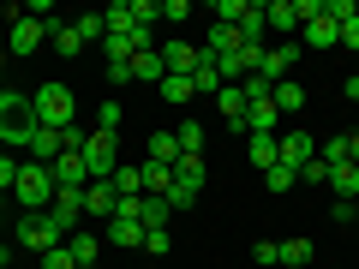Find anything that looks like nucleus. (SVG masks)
Masks as SVG:
<instances>
[{"mask_svg":"<svg viewBox=\"0 0 359 269\" xmlns=\"http://www.w3.org/2000/svg\"><path fill=\"white\" fill-rule=\"evenodd\" d=\"M311 257H318V245H311V240H282V263H287V269L311 263Z\"/></svg>","mask_w":359,"mask_h":269,"instance_id":"72a5a7b5","label":"nucleus"},{"mask_svg":"<svg viewBox=\"0 0 359 269\" xmlns=\"http://www.w3.org/2000/svg\"><path fill=\"white\" fill-rule=\"evenodd\" d=\"M36 120L48 132H66V126H78V96H72V84H60V78H48V84H36Z\"/></svg>","mask_w":359,"mask_h":269,"instance_id":"f03ea898","label":"nucleus"},{"mask_svg":"<svg viewBox=\"0 0 359 269\" xmlns=\"http://www.w3.org/2000/svg\"><path fill=\"white\" fill-rule=\"evenodd\" d=\"M252 263H282V245H276V240H257L252 245Z\"/></svg>","mask_w":359,"mask_h":269,"instance_id":"a19ab883","label":"nucleus"},{"mask_svg":"<svg viewBox=\"0 0 359 269\" xmlns=\"http://www.w3.org/2000/svg\"><path fill=\"white\" fill-rule=\"evenodd\" d=\"M60 150H66V138H60V132H48V126H42L36 138H30V162H42V167H48Z\"/></svg>","mask_w":359,"mask_h":269,"instance_id":"a878e982","label":"nucleus"},{"mask_svg":"<svg viewBox=\"0 0 359 269\" xmlns=\"http://www.w3.org/2000/svg\"><path fill=\"white\" fill-rule=\"evenodd\" d=\"M245 138H276V102H252L245 108Z\"/></svg>","mask_w":359,"mask_h":269,"instance_id":"f3484780","label":"nucleus"},{"mask_svg":"<svg viewBox=\"0 0 359 269\" xmlns=\"http://www.w3.org/2000/svg\"><path fill=\"white\" fill-rule=\"evenodd\" d=\"M78 216H84V192H78V186H60L54 204H48V221H54L60 233H78Z\"/></svg>","mask_w":359,"mask_h":269,"instance_id":"6e6552de","label":"nucleus"},{"mask_svg":"<svg viewBox=\"0 0 359 269\" xmlns=\"http://www.w3.org/2000/svg\"><path fill=\"white\" fill-rule=\"evenodd\" d=\"M108 245H120V251H144V221L138 216H108Z\"/></svg>","mask_w":359,"mask_h":269,"instance_id":"9d476101","label":"nucleus"},{"mask_svg":"<svg viewBox=\"0 0 359 269\" xmlns=\"http://www.w3.org/2000/svg\"><path fill=\"white\" fill-rule=\"evenodd\" d=\"M330 192H335V204H359V167L353 162L330 167Z\"/></svg>","mask_w":359,"mask_h":269,"instance_id":"a211bd4d","label":"nucleus"},{"mask_svg":"<svg viewBox=\"0 0 359 269\" xmlns=\"http://www.w3.org/2000/svg\"><path fill=\"white\" fill-rule=\"evenodd\" d=\"M168 186H174V167H162V162H144V192H150V198H162Z\"/></svg>","mask_w":359,"mask_h":269,"instance_id":"473e14b6","label":"nucleus"},{"mask_svg":"<svg viewBox=\"0 0 359 269\" xmlns=\"http://www.w3.org/2000/svg\"><path fill=\"white\" fill-rule=\"evenodd\" d=\"M6 263H13V251H6V245H0V269H6Z\"/></svg>","mask_w":359,"mask_h":269,"instance_id":"09e8293b","label":"nucleus"},{"mask_svg":"<svg viewBox=\"0 0 359 269\" xmlns=\"http://www.w3.org/2000/svg\"><path fill=\"white\" fill-rule=\"evenodd\" d=\"M84 269H96V263H84Z\"/></svg>","mask_w":359,"mask_h":269,"instance_id":"603ef678","label":"nucleus"},{"mask_svg":"<svg viewBox=\"0 0 359 269\" xmlns=\"http://www.w3.org/2000/svg\"><path fill=\"white\" fill-rule=\"evenodd\" d=\"M245 162H257L269 174V167L282 162V138H245Z\"/></svg>","mask_w":359,"mask_h":269,"instance_id":"4be33fe9","label":"nucleus"},{"mask_svg":"<svg viewBox=\"0 0 359 269\" xmlns=\"http://www.w3.org/2000/svg\"><path fill=\"white\" fill-rule=\"evenodd\" d=\"M311 156H318V138H311V132H287V138H282V167H294V174H299Z\"/></svg>","mask_w":359,"mask_h":269,"instance_id":"f8f14e48","label":"nucleus"},{"mask_svg":"<svg viewBox=\"0 0 359 269\" xmlns=\"http://www.w3.org/2000/svg\"><path fill=\"white\" fill-rule=\"evenodd\" d=\"M347 102H359V72H353V78H347Z\"/></svg>","mask_w":359,"mask_h":269,"instance_id":"de8ad7c7","label":"nucleus"},{"mask_svg":"<svg viewBox=\"0 0 359 269\" xmlns=\"http://www.w3.org/2000/svg\"><path fill=\"white\" fill-rule=\"evenodd\" d=\"M66 251H72V257H78V269H84V263H96V257H102V240L78 228V233H66Z\"/></svg>","mask_w":359,"mask_h":269,"instance_id":"393cba45","label":"nucleus"},{"mask_svg":"<svg viewBox=\"0 0 359 269\" xmlns=\"http://www.w3.org/2000/svg\"><path fill=\"white\" fill-rule=\"evenodd\" d=\"M168 245H174V240H168V228H150V233H144V251H156V257H162Z\"/></svg>","mask_w":359,"mask_h":269,"instance_id":"c03bdc74","label":"nucleus"},{"mask_svg":"<svg viewBox=\"0 0 359 269\" xmlns=\"http://www.w3.org/2000/svg\"><path fill=\"white\" fill-rule=\"evenodd\" d=\"M6 198H13V192H0V209H6Z\"/></svg>","mask_w":359,"mask_h":269,"instance_id":"8fccbe9b","label":"nucleus"},{"mask_svg":"<svg viewBox=\"0 0 359 269\" xmlns=\"http://www.w3.org/2000/svg\"><path fill=\"white\" fill-rule=\"evenodd\" d=\"M108 186H114V198H120V204H132V198H144V167L120 162V167H114V179H108Z\"/></svg>","mask_w":359,"mask_h":269,"instance_id":"6ab92c4d","label":"nucleus"},{"mask_svg":"<svg viewBox=\"0 0 359 269\" xmlns=\"http://www.w3.org/2000/svg\"><path fill=\"white\" fill-rule=\"evenodd\" d=\"M192 90L198 96H222V60L210 48H198V72H192Z\"/></svg>","mask_w":359,"mask_h":269,"instance_id":"9b49d317","label":"nucleus"},{"mask_svg":"<svg viewBox=\"0 0 359 269\" xmlns=\"http://www.w3.org/2000/svg\"><path fill=\"white\" fill-rule=\"evenodd\" d=\"M120 120H126V108L108 96V102H96V132H120Z\"/></svg>","mask_w":359,"mask_h":269,"instance_id":"c9c22d12","label":"nucleus"},{"mask_svg":"<svg viewBox=\"0 0 359 269\" xmlns=\"http://www.w3.org/2000/svg\"><path fill=\"white\" fill-rule=\"evenodd\" d=\"M264 186H269V198H282V192H294V186H299V174H294V167H282V162H276V167L264 174Z\"/></svg>","mask_w":359,"mask_h":269,"instance_id":"f704fd0d","label":"nucleus"},{"mask_svg":"<svg viewBox=\"0 0 359 269\" xmlns=\"http://www.w3.org/2000/svg\"><path fill=\"white\" fill-rule=\"evenodd\" d=\"M150 162H162V167L180 162V138L174 132H150Z\"/></svg>","mask_w":359,"mask_h":269,"instance_id":"c85d7f7f","label":"nucleus"},{"mask_svg":"<svg viewBox=\"0 0 359 269\" xmlns=\"http://www.w3.org/2000/svg\"><path fill=\"white\" fill-rule=\"evenodd\" d=\"M198 192H204V186H192V179H174L162 198H168V209H192V204H198Z\"/></svg>","mask_w":359,"mask_h":269,"instance_id":"7c9ffc66","label":"nucleus"},{"mask_svg":"<svg viewBox=\"0 0 359 269\" xmlns=\"http://www.w3.org/2000/svg\"><path fill=\"white\" fill-rule=\"evenodd\" d=\"M299 179H306V186H330V167H323V162H318V156H311V162H306V167H299Z\"/></svg>","mask_w":359,"mask_h":269,"instance_id":"79ce46f5","label":"nucleus"},{"mask_svg":"<svg viewBox=\"0 0 359 269\" xmlns=\"http://www.w3.org/2000/svg\"><path fill=\"white\" fill-rule=\"evenodd\" d=\"M204 48L216 54V60H228V54H240L245 42H240V30H233V25H210V36H204Z\"/></svg>","mask_w":359,"mask_h":269,"instance_id":"412c9836","label":"nucleus"},{"mask_svg":"<svg viewBox=\"0 0 359 269\" xmlns=\"http://www.w3.org/2000/svg\"><path fill=\"white\" fill-rule=\"evenodd\" d=\"M114 209H120L114 186H108V179H90L84 186V216H114Z\"/></svg>","mask_w":359,"mask_h":269,"instance_id":"dca6fc26","label":"nucleus"},{"mask_svg":"<svg viewBox=\"0 0 359 269\" xmlns=\"http://www.w3.org/2000/svg\"><path fill=\"white\" fill-rule=\"evenodd\" d=\"M42 42H48V25H42V18H13V30H6V54H18V60H25V54H36Z\"/></svg>","mask_w":359,"mask_h":269,"instance_id":"0eeeda50","label":"nucleus"},{"mask_svg":"<svg viewBox=\"0 0 359 269\" xmlns=\"http://www.w3.org/2000/svg\"><path fill=\"white\" fill-rule=\"evenodd\" d=\"M36 132H42L36 102H30L25 90H0V144H6V150H30Z\"/></svg>","mask_w":359,"mask_h":269,"instance_id":"f257e3e1","label":"nucleus"},{"mask_svg":"<svg viewBox=\"0 0 359 269\" xmlns=\"http://www.w3.org/2000/svg\"><path fill=\"white\" fill-rule=\"evenodd\" d=\"M318 162H323V167H341V162H347V138H330V144L318 150Z\"/></svg>","mask_w":359,"mask_h":269,"instance_id":"58836bf2","label":"nucleus"},{"mask_svg":"<svg viewBox=\"0 0 359 269\" xmlns=\"http://www.w3.org/2000/svg\"><path fill=\"white\" fill-rule=\"evenodd\" d=\"M0 162H6V144H0Z\"/></svg>","mask_w":359,"mask_h":269,"instance_id":"3c124183","label":"nucleus"},{"mask_svg":"<svg viewBox=\"0 0 359 269\" xmlns=\"http://www.w3.org/2000/svg\"><path fill=\"white\" fill-rule=\"evenodd\" d=\"M269 102H276V114H299V108H306V90H299L294 78H282V84L269 90Z\"/></svg>","mask_w":359,"mask_h":269,"instance_id":"b1692460","label":"nucleus"},{"mask_svg":"<svg viewBox=\"0 0 359 269\" xmlns=\"http://www.w3.org/2000/svg\"><path fill=\"white\" fill-rule=\"evenodd\" d=\"M162 66H168V72H174V78H192L198 72V48H192V42H168V48H162Z\"/></svg>","mask_w":359,"mask_h":269,"instance_id":"4468645a","label":"nucleus"},{"mask_svg":"<svg viewBox=\"0 0 359 269\" xmlns=\"http://www.w3.org/2000/svg\"><path fill=\"white\" fill-rule=\"evenodd\" d=\"M294 66H299V42H276V48H264V60H257V78L276 90L282 78H294Z\"/></svg>","mask_w":359,"mask_h":269,"instance_id":"423d86ee","label":"nucleus"},{"mask_svg":"<svg viewBox=\"0 0 359 269\" xmlns=\"http://www.w3.org/2000/svg\"><path fill=\"white\" fill-rule=\"evenodd\" d=\"M335 42H341V25H335L330 13H318L306 25V48H335Z\"/></svg>","mask_w":359,"mask_h":269,"instance_id":"aec40b11","label":"nucleus"},{"mask_svg":"<svg viewBox=\"0 0 359 269\" xmlns=\"http://www.w3.org/2000/svg\"><path fill=\"white\" fill-rule=\"evenodd\" d=\"M48 42L66 54V60H78V54H84V36H78L72 25H54V18H48Z\"/></svg>","mask_w":359,"mask_h":269,"instance_id":"bb28decb","label":"nucleus"},{"mask_svg":"<svg viewBox=\"0 0 359 269\" xmlns=\"http://www.w3.org/2000/svg\"><path fill=\"white\" fill-rule=\"evenodd\" d=\"M132 78H144V84H162V78H168L162 48H144V54H132Z\"/></svg>","mask_w":359,"mask_h":269,"instance_id":"5701e85b","label":"nucleus"},{"mask_svg":"<svg viewBox=\"0 0 359 269\" xmlns=\"http://www.w3.org/2000/svg\"><path fill=\"white\" fill-rule=\"evenodd\" d=\"M78 156H84L90 179H114V167H120V150H114V132H96V126L84 132V144H78Z\"/></svg>","mask_w":359,"mask_h":269,"instance_id":"20e7f679","label":"nucleus"},{"mask_svg":"<svg viewBox=\"0 0 359 269\" xmlns=\"http://www.w3.org/2000/svg\"><path fill=\"white\" fill-rule=\"evenodd\" d=\"M174 179H192V186H204V156H180V162H174Z\"/></svg>","mask_w":359,"mask_h":269,"instance_id":"4c0bfd02","label":"nucleus"},{"mask_svg":"<svg viewBox=\"0 0 359 269\" xmlns=\"http://www.w3.org/2000/svg\"><path fill=\"white\" fill-rule=\"evenodd\" d=\"M72 30H78V36H84V42H102V36H108L102 13H84V18H72Z\"/></svg>","mask_w":359,"mask_h":269,"instance_id":"e433bc0d","label":"nucleus"},{"mask_svg":"<svg viewBox=\"0 0 359 269\" xmlns=\"http://www.w3.org/2000/svg\"><path fill=\"white\" fill-rule=\"evenodd\" d=\"M42 269H78V257H72V251H66V245H54V251H48V257H42Z\"/></svg>","mask_w":359,"mask_h":269,"instance_id":"37998d69","label":"nucleus"},{"mask_svg":"<svg viewBox=\"0 0 359 269\" xmlns=\"http://www.w3.org/2000/svg\"><path fill=\"white\" fill-rule=\"evenodd\" d=\"M252 13H257V0H216V25H233V30H240Z\"/></svg>","mask_w":359,"mask_h":269,"instance_id":"cd10ccee","label":"nucleus"},{"mask_svg":"<svg viewBox=\"0 0 359 269\" xmlns=\"http://www.w3.org/2000/svg\"><path fill=\"white\" fill-rule=\"evenodd\" d=\"M180 156H204V126H198V120H180Z\"/></svg>","mask_w":359,"mask_h":269,"instance_id":"2f4dec72","label":"nucleus"},{"mask_svg":"<svg viewBox=\"0 0 359 269\" xmlns=\"http://www.w3.org/2000/svg\"><path fill=\"white\" fill-rule=\"evenodd\" d=\"M341 48L359 54V18H347V25H341Z\"/></svg>","mask_w":359,"mask_h":269,"instance_id":"a18cd8bd","label":"nucleus"},{"mask_svg":"<svg viewBox=\"0 0 359 269\" xmlns=\"http://www.w3.org/2000/svg\"><path fill=\"white\" fill-rule=\"evenodd\" d=\"M216 108H222V120H228V132H245V90L240 84H222Z\"/></svg>","mask_w":359,"mask_h":269,"instance_id":"2eb2a0df","label":"nucleus"},{"mask_svg":"<svg viewBox=\"0 0 359 269\" xmlns=\"http://www.w3.org/2000/svg\"><path fill=\"white\" fill-rule=\"evenodd\" d=\"M156 90H162V102H174V108H186V102L198 96V90H192V78H174V72H168Z\"/></svg>","mask_w":359,"mask_h":269,"instance_id":"c756f323","label":"nucleus"},{"mask_svg":"<svg viewBox=\"0 0 359 269\" xmlns=\"http://www.w3.org/2000/svg\"><path fill=\"white\" fill-rule=\"evenodd\" d=\"M347 162L359 167V132H353V138H347Z\"/></svg>","mask_w":359,"mask_h":269,"instance_id":"49530a36","label":"nucleus"},{"mask_svg":"<svg viewBox=\"0 0 359 269\" xmlns=\"http://www.w3.org/2000/svg\"><path fill=\"white\" fill-rule=\"evenodd\" d=\"M264 25L276 30V36H294L299 30V6L294 0H264Z\"/></svg>","mask_w":359,"mask_h":269,"instance_id":"ddd939ff","label":"nucleus"},{"mask_svg":"<svg viewBox=\"0 0 359 269\" xmlns=\"http://www.w3.org/2000/svg\"><path fill=\"white\" fill-rule=\"evenodd\" d=\"M18 245L36 251V257H48L54 245H66V233L48 221V209H36V216H18Z\"/></svg>","mask_w":359,"mask_h":269,"instance_id":"39448f33","label":"nucleus"},{"mask_svg":"<svg viewBox=\"0 0 359 269\" xmlns=\"http://www.w3.org/2000/svg\"><path fill=\"white\" fill-rule=\"evenodd\" d=\"M48 174H54V186H78V192L90 186V167H84V156H78V150H60L48 162Z\"/></svg>","mask_w":359,"mask_h":269,"instance_id":"1a4fd4ad","label":"nucleus"},{"mask_svg":"<svg viewBox=\"0 0 359 269\" xmlns=\"http://www.w3.org/2000/svg\"><path fill=\"white\" fill-rule=\"evenodd\" d=\"M54 192H60V186H54V174H48L42 162H18V179H13V204L25 209V216L48 209V204H54Z\"/></svg>","mask_w":359,"mask_h":269,"instance_id":"7ed1b4c3","label":"nucleus"},{"mask_svg":"<svg viewBox=\"0 0 359 269\" xmlns=\"http://www.w3.org/2000/svg\"><path fill=\"white\" fill-rule=\"evenodd\" d=\"M323 13H330L335 25H347V18H359V6H353V0H323Z\"/></svg>","mask_w":359,"mask_h":269,"instance_id":"ea45409f","label":"nucleus"}]
</instances>
